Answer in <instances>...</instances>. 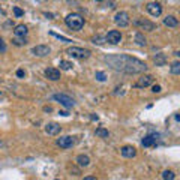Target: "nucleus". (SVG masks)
<instances>
[{
    "instance_id": "nucleus-18",
    "label": "nucleus",
    "mask_w": 180,
    "mask_h": 180,
    "mask_svg": "<svg viewBox=\"0 0 180 180\" xmlns=\"http://www.w3.org/2000/svg\"><path fill=\"white\" fill-rule=\"evenodd\" d=\"M153 62H155V65L156 66H164L165 63H167V56L165 54H156L155 57H153Z\"/></svg>"
},
{
    "instance_id": "nucleus-36",
    "label": "nucleus",
    "mask_w": 180,
    "mask_h": 180,
    "mask_svg": "<svg viewBox=\"0 0 180 180\" xmlns=\"http://www.w3.org/2000/svg\"><path fill=\"white\" fill-rule=\"evenodd\" d=\"M98 119H99V117H98L96 114H92V120H98Z\"/></svg>"
},
{
    "instance_id": "nucleus-37",
    "label": "nucleus",
    "mask_w": 180,
    "mask_h": 180,
    "mask_svg": "<svg viewBox=\"0 0 180 180\" xmlns=\"http://www.w3.org/2000/svg\"><path fill=\"white\" fill-rule=\"evenodd\" d=\"M51 110H53V108H51V107H45V108H44V111H48V113H50Z\"/></svg>"
},
{
    "instance_id": "nucleus-38",
    "label": "nucleus",
    "mask_w": 180,
    "mask_h": 180,
    "mask_svg": "<svg viewBox=\"0 0 180 180\" xmlns=\"http://www.w3.org/2000/svg\"><path fill=\"white\" fill-rule=\"evenodd\" d=\"M0 14H2V15L5 14V12H3V9H2V6H0Z\"/></svg>"
},
{
    "instance_id": "nucleus-31",
    "label": "nucleus",
    "mask_w": 180,
    "mask_h": 180,
    "mask_svg": "<svg viewBox=\"0 0 180 180\" xmlns=\"http://www.w3.org/2000/svg\"><path fill=\"white\" fill-rule=\"evenodd\" d=\"M161 86H159V84H155V86H153V87H152V92H153V93H159V92H161Z\"/></svg>"
},
{
    "instance_id": "nucleus-25",
    "label": "nucleus",
    "mask_w": 180,
    "mask_h": 180,
    "mask_svg": "<svg viewBox=\"0 0 180 180\" xmlns=\"http://www.w3.org/2000/svg\"><path fill=\"white\" fill-rule=\"evenodd\" d=\"M12 44L17 45V47H21V45H26L27 44V39L26 38H14L12 39Z\"/></svg>"
},
{
    "instance_id": "nucleus-33",
    "label": "nucleus",
    "mask_w": 180,
    "mask_h": 180,
    "mask_svg": "<svg viewBox=\"0 0 180 180\" xmlns=\"http://www.w3.org/2000/svg\"><path fill=\"white\" fill-rule=\"evenodd\" d=\"M83 180H98V179H96L95 176H87V177H84Z\"/></svg>"
},
{
    "instance_id": "nucleus-17",
    "label": "nucleus",
    "mask_w": 180,
    "mask_h": 180,
    "mask_svg": "<svg viewBox=\"0 0 180 180\" xmlns=\"http://www.w3.org/2000/svg\"><path fill=\"white\" fill-rule=\"evenodd\" d=\"M156 138H158V135H147V137H144L141 144H143L144 147H152V146H155L156 143Z\"/></svg>"
},
{
    "instance_id": "nucleus-14",
    "label": "nucleus",
    "mask_w": 180,
    "mask_h": 180,
    "mask_svg": "<svg viewBox=\"0 0 180 180\" xmlns=\"http://www.w3.org/2000/svg\"><path fill=\"white\" fill-rule=\"evenodd\" d=\"M45 132L48 134V135H57L59 132H60V125H57V123H48V125L45 126Z\"/></svg>"
},
{
    "instance_id": "nucleus-35",
    "label": "nucleus",
    "mask_w": 180,
    "mask_h": 180,
    "mask_svg": "<svg viewBox=\"0 0 180 180\" xmlns=\"http://www.w3.org/2000/svg\"><path fill=\"white\" fill-rule=\"evenodd\" d=\"M59 114H60V116H69V113H68V111H60Z\"/></svg>"
},
{
    "instance_id": "nucleus-20",
    "label": "nucleus",
    "mask_w": 180,
    "mask_h": 180,
    "mask_svg": "<svg viewBox=\"0 0 180 180\" xmlns=\"http://www.w3.org/2000/svg\"><path fill=\"white\" fill-rule=\"evenodd\" d=\"M135 42H137V45L144 47V45L147 44V39L144 38V35L141 33V32H137V33H135Z\"/></svg>"
},
{
    "instance_id": "nucleus-12",
    "label": "nucleus",
    "mask_w": 180,
    "mask_h": 180,
    "mask_svg": "<svg viewBox=\"0 0 180 180\" xmlns=\"http://www.w3.org/2000/svg\"><path fill=\"white\" fill-rule=\"evenodd\" d=\"M45 77L51 81H57V80H60V71L56 69V68H47L45 69Z\"/></svg>"
},
{
    "instance_id": "nucleus-30",
    "label": "nucleus",
    "mask_w": 180,
    "mask_h": 180,
    "mask_svg": "<svg viewBox=\"0 0 180 180\" xmlns=\"http://www.w3.org/2000/svg\"><path fill=\"white\" fill-rule=\"evenodd\" d=\"M6 51V44H5V41L0 38V53H5Z\"/></svg>"
},
{
    "instance_id": "nucleus-8",
    "label": "nucleus",
    "mask_w": 180,
    "mask_h": 180,
    "mask_svg": "<svg viewBox=\"0 0 180 180\" xmlns=\"http://www.w3.org/2000/svg\"><path fill=\"white\" fill-rule=\"evenodd\" d=\"M120 41H122V33H120L119 30H111V32H108V35L105 36V42H110V44H113V45L120 44Z\"/></svg>"
},
{
    "instance_id": "nucleus-32",
    "label": "nucleus",
    "mask_w": 180,
    "mask_h": 180,
    "mask_svg": "<svg viewBox=\"0 0 180 180\" xmlns=\"http://www.w3.org/2000/svg\"><path fill=\"white\" fill-rule=\"evenodd\" d=\"M17 77H18V78H24V77H26V72H24V69H18V71H17Z\"/></svg>"
},
{
    "instance_id": "nucleus-9",
    "label": "nucleus",
    "mask_w": 180,
    "mask_h": 180,
    "mask_svg": "<svg viewBox=\"0 0 180 180\" xmlns=\"http://www.w3.org/2000/svg\"><path fill=\"white\" fill-rule=\"evenodd\" d=\"M51 53V48L48 45H36L32 48V54L33 56H38V57H45Z\"/></svg>"
},
{
    "instance_id": "nucleus-4",
    "label": "nucleus",
    "mask_w": 180,
    "mask_h": 180,
    "mask_svg": "<svg viewBox=\"0 0 180 180\" xmlns=\"http://www.w3.org/2000/svg\"><path fill=\"white\" fill-rule=\"evenodd\" d=\"M66 53L75 57V59H89L90 57V51L86 48H80V47H71L66 50Z\"/></svg>"
},
{
    "instance_id": "nucleus-13",
    "label": "nucleus",
    "mask_w": 180,
    "mask_h": 180,
    "mask_svg": "<svg viewBox=\"0 0 180 180\" xmlns=\"http://www.w3.org/2000/svg\"><path fill=\"white\" fill-rule=\"evenodd\" d=\"M153 75H144L141 77L140 80H138V83L135 84V87H147V86H150L152 83H153Z\"/></svg>"
},
{
    "instance_id": "nucleus-10",
    "label": "nucleus",
    "mask_w": 180,
    "mask_h": 180,
    "mask_svg": "<svg viewBox=\"0 0 180 180\" xmlns=\"http://www.w3.org/2000/svg\"><path fill=\"white\" fill-rule=\"evenodd\" d=\"M75 144V138L71 137V135H66V137H60L59 140H57V146L59 147H62V149H69Z\"/></svg>"
},
{
    "instance_id": "nucleus-39",
    "label": "nucleus",
    "mask_w": 180,
    "mask_h": 180,
    "mask_svg": "<svg viewBox=\"0 0 180 180\" xmlns=\"http://www.w3.org/2000/svg\"><path fill=\"white\" fill-rule=\"evenodd\" d=\"M56 180H60V179H56Z\"/></svg>"
},
{
    "instance_id": "nucleus-29",
    "label": "nucleus",
    "mask_w": 180,
    "mask_h": 180,
    "mask_svg": "<svg viewBox=\"0 0 180 180\" xmlns=\"http://www.w3.org/2000/svg\"><path fill=\"white\" fill-rule=\"evenodd\" d=\"M12 9H14V14H15V17L20 18V17H23V15H24V11H23L21 8H18V6H14Z\"/></svg>"
},
{
    "instance_id": "nucleus-3",
    "label": "nucleus",
    "mask_w": 180,
    "mask_h": 180,
    "mask_svg": "<svg viewBox=\"0 0 180 180\" xmlns=\"http://www.w3.org/2000/svg\"><path fill=\"white\" fill-rule=\"evenodd\" d=\"M132 24L135 27L141 29V30H147V32L156 30V24L152 23V21H149V20H144V18H135V20H132Z\"/></svg>"
},
{
    "instance_id": "nucleus-2",
    "label": "nucleus",
    "mask_w": 180,
    "mask_h": 180,
    "mask_svg": "<svg viewBox=\"0 0 180 180\" xmlns=\"http://www.w3.org/2000/svg\"><path fill=\"white\" fill-rule=\"evenodd\" d=\"M65 23L71 30H75V32H78L84 27V18L80 14H68L65 18Z\"/></svg>"
},
{
    "instance_id": "nucleus-5",
    "label": "nucleus",
    "mask_w": 180,
    "mask_h": 180,
    "mask_svg": "<svg viewBox=\"0 0 180 180\" xmlns=\"http://www.w3.org/2000/svg\"><path fill=\"white\" fill-rule=\"evenodd\" d=\"M53 99L57 101V102H60L65 108H72L75 105V101L72 98H69L68 95H63V93H56V95H53Z\"/></svg>"
},
{
    "instance_id": "nucleus-22",
    "label": "nucleus",
    "mask_w": 180,
    "mask_h": 180,
    "mask_svg": "<svg viewBox=\"0 0 180 180\" xmlns=\"http://www.w3.org/2000/svg\"><path fill=\"white\" fill-rule=\"evenodd\" d=\"M162 179L164 180H174L176 179V174H174V171H171V170H165V171L162 173Z\"/></svg>"
},
{
    "instance_id": "nucleus-19",
    "label": "nucleus",
    "mask_w": 180,
    "mask_h": 180,
    "mask_svg": "<svg viewBox=\"0 0 180 180\" xmlns=\"http://www.w3.org/2000/svg\"><path fill=\"white\" fill-rule=\"evenodd\" d=\"M77 162H78L80 167H89L90 165V158L87 156V155H80V156L77 158Z\"/></svg>"
},
{
    "instance_id": "nucleus-16",
    "label": "nucleus",
    "mask_w": 180,
    "mask_h": 180,
    "mask_svg": "<svg viewBox=\"0 0 180 180\" xmlns=\"http://www.w3.org/2000/svg\"><path fill=\"white\" fill-rule=\"evenodd\" d=\"M164 24L167 27H177L179 26V20L174 17V15H167L164 18Z\"/></svg>"
},
{
    "instance_id": "nucleus-28",
    "label": "nucleus",
    "mask_w": 180,
    "mask_h": 180,
    "mask_svg": "<svg viewBox=\"0 0 180 180\" xmlns=\"http://www.w3.org/2000/svg\"><path fill=\"white\" fill-rule=\"evenodd\" d=\"M50 35L54 36V38H57V39H60V41H63V42H72L71 39H68V38H65V36H62V35H57V33H54V32H50Z\"/></svg>"
},
{
    "instance_id": "nucleus-26",
    "label": "nucleus",
    "mask_w": 180,
    "mask_h": 180,
    "mask_svg": "<svg viewBox=\"0 0 180 180\" xmlns=\"http://www.w3.org/2000/svg\"><path fill=\"white\" fill-rule=\"evenodd\" d=\"M92 42H93V44H99V45H101V44H104V42H105V38H102V36H93V38H92Z\"/></svg>"
},
{
    "instance_id": "nucleus-24",
    "label": "nucleus",
    "mask_w": 180,
    "mask_h": 180,
    "mask_svg": "<svg viewBox=\"0 0 180 180\" xmlns=\"http://www.w3.org/2000/svg\"><path fill=\"white\" fill-rule=\"evenodd\" d=\"M59 66H60V69H63V71H69V69H72V63L71 62H68V60H60Z\"/></svg>"
},
{
    "instance_id": "nucleus-41",
    "label": "nucleus",
    "mask_w": 180,
    "mask_h": 180,
    "mask_svg": "<svg viewBox=\"0 0 180 180\" xmlns=\"http://www.w3.org/2000/svg\"><path fill=\"white\" fill-rule=\"evenodd\" d=\"M0 146H2V143H0Z\"/></svg>"
},
{
    "instance_id": "nucleus-21",
    "label": "nucleus",
    "mask_w": 180,
    "mask_h": 180,
    "mask_svg": "<svg viewBox=\"0 0 180 180\" xmlns=\"http://www.w3.org/2000/svg\"><path fill=\"white\" fill-rule=\"evenodd\" d=\"M95 135L96 137H101V138H108L110 132H108V129H105V128H98L95 131Z\"/></svg>"
},
{
    "instance_id": "nucleus-23",
    "label": "nucleus",
    "mask_w": 180,
    "mask_h": 180,
    "mask_svg": "<svg viewBox=\"0 0 180 180\" xmlns=\"http://www.w3.org/2000/svg\"><path fill=\"white\" fill-rule=\"evenodd\" d=\"M170 71H171L173 75H179L180 74V62H174V63H171Z\"/></svg>"
},
{
    "instance_id": "nucleus-15",
    "label": "nucleus",
    "mask_w": 180,
    "mask_h": 180,
    "mask_svg": "<svg viewBox=\"0 0 180 180\" xmlns=\"http://www.w3.org/2000/svg\"><path fill=\"white\" fill-rule=\"evenodd\" d=\"M27 27L24 26V24H18V26H15V29H14V35H15V38H24V36L27 35Z\"/></svg>"
},
{
    "instance_id": "nucleus-40",
    "label": "nucleus",
    "mask_w": 180,
    "mask_h": 180,
    "mask_svg": "<svg viewBox=\"0 0 180 180\" xmlns=\"http://www.w3.org/2000/svg\"><path fill=\"white\" fill-rule=\"evenodd\" d=\"M0 95H2V92H0Z\"/></svg>"
},
{
    "instance_id": "nucleus-6",
    "label": "nucleus",
    "mask_w": 180,
    "mask_h": 180,
    "mask_svg": "<svg viewBox=\"0 0 180 180\" xmlns=\"http://www.w3.org/2000/svg\"><path fill=\"white\" fill-rule=\"evenodd\" d=\"M114 23H116L117 26H120V27H126V26L131 23V20H129V14L125 12V11L117 12V14L114 15Z\"/></svg>"
},
{
    "instance_id": "nucleus-7",
    "label": "nucleus",
    "mask_w": 180,
    "mask_h": 180,
    "mask_svg": "<svg viewBox=\"0 0 180 180\" xmlns=\"http://www.w3.org/2000/svg\"><path fill=\"white\" fill-rule=\"evenodd\" d=\"M146 9H147V12L152 17H159L162 14V5L159 2H150V3H147Z\"/></svg>"
},
{
    "instance_id": "nucleus-27",
    "label": "nucleus",
    "mask_w": 180,
    "mask_h": 180,
    "mask_svg": "<svg viewBox=\"0 0 180 180\" xmlns=\"http://www.w3.org/2000/svg\"><path fill=\"white\" fill-rule=\"evenodd\" d=\"M95 78H96L98 81H105V80H107V75H105L104 72L98 71V72H96V74H95Z\"/></svg>"
},
{
    "instance_id": "nucleus-11",
    "label": "nucleus",
    "mask_w": 180,
    "mask_h": 180,
    "mask_svg": "<svg viewBox=\"0 0 180 180\" xmlns=\"http://www.w3.org/2000/svg\"><path fill=\"white\" fill-rule=\"evenodd\" d=\"M120 153H122L123 158H134L137 155V149L132 147V146H123L120 149Z\"/></svg>"
},
{
    "instance_id": "nucleus-1",
    "label": "nucleus",
    "mask_w": 180,
    "mask_h": 180,
    "mask_svg": "<svg viewBox=\"0 0 180 180\" xmlns=\"http://www.w3.org/2000/svg\"><path fill=\"white\" fill-rule=\"evenodd\" d=\"M104 60L114 71L126 72V74H143L147 71V65L143 60L126 56V54H111V56H107Z\"/></svg>"
},
{
    "instance_id": "nucleus-34",
    "label": "nucleus",
    "mask_w": 180,
    "mask_h": 180,
    "mask_svg": "<svg viewBox=\"0 0 180 180\" xmlns=\"http://www.w3.org/2000/svg\"><path fill=\"white\" fill-rule=\"evenodd\" d=\"M45 17L48 18V20H53L54 15H53V14H48V12H45Z\"/></svg>"
}]
</instances>
